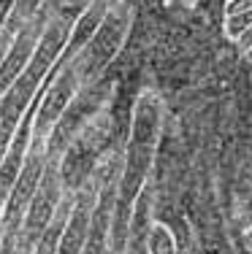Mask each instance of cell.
Returning <instances> with one entry per match:
<instances>
[{"mask_svg": "<svg viewBox=\"0 0 252 254\" xmlns=\"http://www.w3.org/2000/svg\"><path fill=\"white\" fill-rule=\"evenodd\" d=\"M14 3L16 0H0V30L5 27V22H8L11 11H14Z\"/></svg>", "mask_w": 252, "mask_h": 254, "instance_id": "cell-13", "label": "cell"}, {"mask_svg": "<svg viewBox=\"0 0 252 254\" xmlns=\"http://www.w3.org/2000/svg\"><path fill=\"white\" fill-rule=\"evenodd\" d=\"M41 5H44V0H16L14 11H11V16H8V30H14V33H16L25 22H30L35 14H38Z\"/></svg>", "mask_w": 252, "mask_h": 254, "instance_id": "cell-10", "label": "cell"}, {"mask_svg": "<svg viewBox=\"0 0 252 254\" xmlns=\"http://www.w3.org/2000/svg\"><path fill=\"white\" fill-rule=\"evenodd\" d=\"M252 25V8L250 11H242V14H233V16H225V35L236 41L239 35L244 33Z\"/></svg>", "mask_w": 252, "mask_h": 254, "instance_id": "cell-11", "label": "cell"}, {"mask_svg": "<svg viewBox=\"0 0 252 254\" xmlns=\"http://www.w3.org/2000/svg\"><path fill=\"white\" fill-rule=\"evenodd\" d=\"M92 203H95V192H89V190L79 192L76 203L71 205V214H68V222H65V227H63V235H60L57 254H82L84 252Z\"/></svg>", "mask_w": 252, "mask_h": 254, "instance_id": "cell-7", "label": "cell"}, {"mask_svg": "<svg viewBox=\"0 0 252 254\" xmlns=\"http://www.w3.org/2000/svg\"><path fill=\"white\" fill-rule=\"evenodd\" d=\"M44 165H46V152L35 146L33 152L25 157L19 176H16L14 187H11L8 197H5V203H3V211H0V235H3V238H16L19 225L27 214V205L35 195L38 179H41V173H44Z\"/></svg>", "mask_w": 252, "mask_h": 254, "instance_id": "cell-5", "label": "cell"}, {"mask_svg": "<svg viewBox=\"0 0 252 254\" xmlns=\"http://www.w3.org/2000/svg\"><path fill=\"white\" fill-rule=\"evenodd\" d=\"M242 244H244V246H247V249L252 252V225H250L247 230H244V235H242Z\"/></svg>", "mask_w": 252, "mask_h": 254, "instance_id": "cell-14", "label": "cell"}, {"mask_svg": "<svg viewBox=\"0 0 252 254\" xmlns=\"http://www.w3.org/2000/svg\"><path fill=\"white\" fill-rule=\"evenodd\" d=\"M147 254H176L173 235L166 225H152L147 233Z\"/></svg>", "mask_w": 252, "mask_h": 254, "instance_id": "cell-9", "label": "cell"}, {"mask_svg": "<svg viewBox=\"0 0 252 254\" xmlns=\"http://www.w3.org/2000/svg\"><path fill=\"white\" fill-rule=\"evenodd\" d=\"M244 57H247L250 63H252V49H247V52H244Z\"/></svg>", "mask_w": 252, "mask_h": 254, "instance_id": "cell-16", "label": "cell"}, {"mask_svg": "<svg viewBox=\"0 0 252 254\" xmlns=\"http://www.w3.org/2000/svg\"><path fill=\"white\" fill-rule=\"evenodd\" d=\"M0 211H3V203H0Z\"/></svg>", "mask_w": 252, "mask_h": 254, "instance_id": "cell-17", "label": "cell"}, {"mask_svg": "<svg viewBox=\"0 0 252 254\" xmlns=\"http://www.w3.org/2000/svg\"><path fill=\"white\" fill-rule=\"evenodd\" d=\"M71 27L74 19L71 16H55V19L46 22L44 33H41L38 44H35L33 54H30L25 70L16 76V81L0 95V160H3L5 149H8L11 135L19 127V119L25 117L30 100L35 98L38 87L44 84L49 68L57 63V57L63 54L65 44H68Z\"/></svg>", "mask_w": 252, "mask_h": 254, "instance_id": "cell-2", "label": "cell"}, {"mask_svg": "<svg viewBox=\"0 0 252 254\" xmlns=\"http://www.w3.org/2000/svg\"><path fill=\"white\" fill-rule=\"evenodd\" d=\"M82 81L79 76H76L74 65L65 63L63 68L57 70L55 81L49 84V89L44 92V98H41L38 108H35V117H33V141L35 146L41 143V138L49 135V130L57 125V119L63 117V111L71 106V100H74V95L79 92Z\"/></svg>", "mask_w": 252, "mask_h": 254, "instance_id": "cell-6", "label": "cell"}, {"mask_svg": "<svg viewBox=\"0 0 252 254\" xmlns=\"http://www.w3.org/2000/svg\"><path fill=\"white\" fill-rule=\"evenodd\" d=\"M236 254H252L250 249H247V246H244L242 244V241H239V244H236Z\"/></svg>", "mask_w": 252, "mask_h": 254, "instance_id": "cell-15", "label": "cell"}, {"mask_svg": "<svg viewBox=\"0 0 252 254\" xmlns=\"http://www.w3.org/2000/svg\"><path fill=\"white\" fill-rule=\"evenodd\" d=\"M0 238H3V235H0Z\"/></svg>", "mask_w": 252, "mask_h": 254, "instance_id": "cell-18", "label": "cell"}, {"mask_svg": "<svg viewBox=\"0 0 252 254\" xmlns=\"http://www.w3.org/2000/svg\"><path fill=\"white\" fill-rule=\"evenodd\" d=\"M125 33H128V14L125 11H106L103 22L98 25V30L92 33V38L79 49L71 65H74L76 76H79L82 87L84 84H95L100 78V73L106 70V65L114 60L117 49L122 46Z\"/></svg>", "mask_w": 252, "mask_h": 254, "instance_id": "cell-4", "label": "cell"}, {"mask_svg": "<svg viewBox=\"0 0 252 254\" xmlns=\"http://www.w3.org/2000/svg\"><path fill=\"white\" fill-rule=\"evenodd\" d=\"M160 132V103L155 95H144L136 106L133 125H130V138L125 149V162L119 171L117 181V200H114V214H111V252L109 254H122L128 244V227L133 216V203L144 190V181L149 176L155 157V143Z\"/></svg>", "mask_w": 252, "mask_h": 254, "instance_id": "cell-1", "label": "cell"}, {"mask_svg": "<svg viewBox=\"0 0 252 254\" xmlns=\"http://www.w3.org/2000/svg\"><path fill=\"white\" fill-rule=\"evenodd\" d=\"M250 8H252V0H228V5H225V16L242 14V11H250Z\"/></svg>", "mask_w": 252, "mask_h": 254, "instance_id": "cell-12", "label": "cell"}, {"mask_svg": "<svg viewBox=\"0 0 252 254\" xmlns=\"http://www.w3.org/2000/svg\"><path fill=\"white\" fill-rule=\"evenodd\" d=\"M60 203H63V181H60V157H46L44 173L38 179L35 195L27 205V214L16 233V254H30V246L41 238L46 227H49L52 216L57 214Z\"/></svg>", "mask_w": 252, "mask_h": 254, "instance_id": "cell-3", "label": "cell"}, {"mask_svg": "<svg viewBox=\"0 0 252 254\" xmlns=\"http://www.w3.org/2000/svg\"><path fill=\"white\" fill-rule=\"evenodd\" d=\"M71 200H63L60 203V208H57V214L52 216V222H49V227L41 233V238L35 241V246H33V254H57V246H60V235H63V227H65V222H68V214H71Z\"/></svg>", "mask_w": 252, "mask_h": 254, "instance_id": "cell-8", "label": "cell"}]
</instances>
